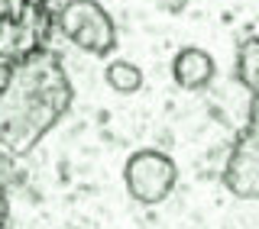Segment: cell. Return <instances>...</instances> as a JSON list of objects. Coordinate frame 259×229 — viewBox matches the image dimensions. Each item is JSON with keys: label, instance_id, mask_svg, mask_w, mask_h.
Returning a JSON list of instances; mask_svg holds the SVG:
<instances>
[{"label": "cell", "instance_id": "obj_1", "mask_svg": "<svg viewBox=\"0 0 259 229\" xmlns=\"http://www.w3.org/2000/svg\"><path fill=\"white\" fill-rule=\"evenodd\" d=\"M71 103L75 84L55 48L13 65L0 81V145L13 158H26L65 120Z\"/></svg>", "mask_w": 259, "mask_h": 229}, {"label": "cell", "instance_id": "obj_2", "mask_svg": "<svg viewBox=\"0 0 259 229\" xmlns=\"http://www.w3.org/2000/svg\"><path fill=\"white\" fill-rule=\"evenodd\" d=\"M59 32L55 0H0V75L52 48Z\"/></svg>", "mask_w": 259, "mask_h": 229}, {"label": "cell", "instance_id": "obj_3", "mask_svg": "<svg viewBox=\"0 0 259 229\" xmlns=\"http://www.w3.org/2000/svg\"><path fill=\"white\" fill-rule=\"evenodd\" d=\"M59 32L97 59H107L117 48V23L101 0H65L59 7Z\"/></svg>", "mask_w": 259, "mask_h": 229}, {"label": "cell", "instance_id": "obj_4", "mask_svg": "<svg viewBox=\"0 0 259 229\" xmlns=\"http://www.w3.org/2000/svg\"><path fill=\"white\" fill-rule=\"evenodd\" d=\"M221 181L237 200H259V91L249 94L246 123L233 136Z\"/></svg>", "mask_w": 259, "mask_h": 229}, {"label": "cell", "instance_id": "obj_5", "mask_svg": "<svg viewBox=\"0 0 259 229\" xmlns=\"http://www.w3.org/2000/svg\"><path fill=\"white\" fill-rule=\"evenodd\" d=\"M123 184L126 194L143 207H156L168 200V194L178 184V165L172 155L159 149H140L126 158L123 165Z\"/></svg>", "mask_w": 259, "mask_h": 229}, {"label": "cell", "instance_id": "obj_6", "mask_svg": "<svg viewBox=\"0 0 259 229\" xmlns=\"http://www.w3.org/2000/svg\"><path fill=\"white\" fill-rule=\"evenodd\" d=\"M217 75V62L214 55L204 52L198 45H185L175 52L172 59V81L182 91H204Z\"/></svg>", "mask_w": 259, "mask_h": 229}, {"label": "cell", "instance_id": "obj_7", "mask_svg": "<svg viewBox=\"0 0 259 229\" xmlns=\"http://www.w3.org/2000/svg\"><path fill=\"white\" fill-rule=\"evenodd\" d=\"M233 78L243 91H259V36H243L237 42V59H233Z\"/></svg>", "mask_w": 259, "mask_h": 229}, {"label": "cell", "instance_id": "obj_8", "mask_svg": "<svg viewBox=\"0 0 259 229\" xmlns=\"http://www.w3.org/2000/svg\"><path fill=\"white\" fill-rule=\"evenodd\" d=\"M104 81H107L110 91H117L123 97L140 94L143 91V68L133 65V62H126V59H113V62H107V68H104Z\"/></svg>", "mask_w": 259, "mask_h": 229}, {"label": "cell", "instance_id": "obj_9", "mask_svg": "<svg viewBox=\"0 0 259 229\" xmlns=\"http://www.w3.org/2000/svg\"><path fill=\"white\" fill-rule=\"evenodd\" d=\"M10 194H7V187L0 184V229H10Z\"/></svg>", "mask_w": 259, "mask_h": 229}]
</instances>
